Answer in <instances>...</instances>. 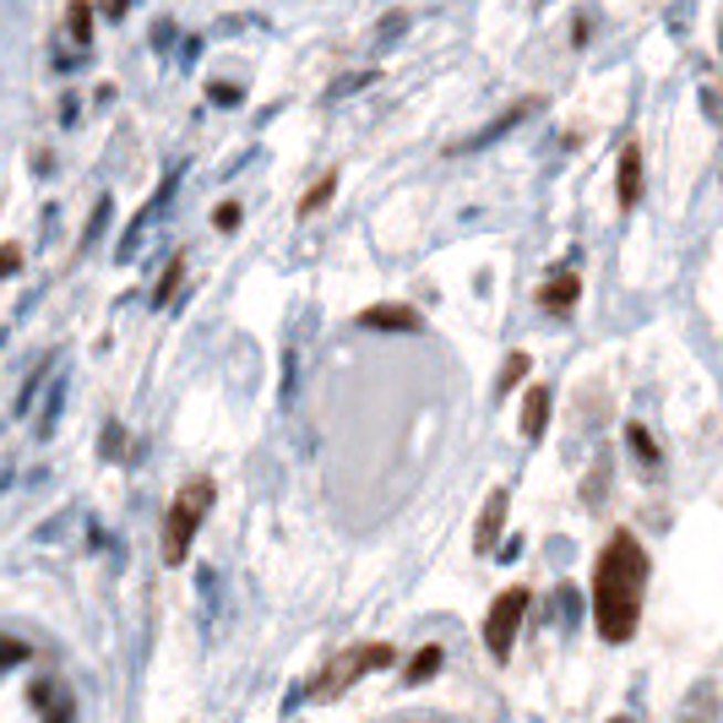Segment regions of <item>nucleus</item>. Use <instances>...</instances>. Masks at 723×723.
I'll return each mask as SVG.
<instances>
[{"instance_id": "ddd939ff", "label": "nucleus", "mask_w": 723, "mask_h": 723, "mask_svg": "<svg viewBox=\"0 0 723 723\" xmlns=\"http://www.w3.org/2000/svg\"><path fill=\"white\" fill-rule=\"evenodd\" d=\"M626 441H631V452L642 458V468H658V447H653V436H648L642 425H631V430H626Z\"/></svg>"}, {"instance_id": "a211bd4d", "label": "nucleus", "mask_w": 723, "mask_h": 723, "mask_svg": "<svg viewBox=\"0 0 723 723\" xmlns=\"http://www.w3.org/2000/svg\"><path fill=\"white\" fill-rule=\"evenodd\" d=\"M17 266H22V251H17V245H6V251H0V277H11Z\"/></svg>"}, {"instance_id": "6ab92c4d", "label": "nucleus", "mask_w": 723, "mask_h": 723, "mask_svg": "<svg viewBox=\"0 0 723 723\" xmlns=\"http://www.w3.org/2000/svg\"><path fill=\"white\" fill-rule=\"evenodd\" d=\"M240 223V207H218V229H234Z\"/></svg>"}, {"instance_id": "dca6fc26", "label": "nucleus", "mask_w": 723, "mask_h": 723, "mask_svg": "<svg viewBox=\"0 0 723 723\" xmlns=\"http://www.w3.org/2000/svg\"><path fill=\"white\" fill-rule=\"evenodd\" d=\"M22 658H28L22 642H0V669H11V663H22Z\"/></svg>"}, {"instance_id": "1a4fd4ad", "label": "nucleus", "mask_w": 723, "mask_h": 723, "mask_svg": "<svg viewBox=\"0 0 723 723\" xmlns=\"http://www.w3.org/2000/svg\"><path fill=\"white\" fill-rule=\"evenodd\" d=\"M577 289H583L577 272H560V277H549V283L538 289V305H544V311H572V305H577Z\"/></svg>"}, {"instance_id": "9b49d317", "label": "nucleus", "mask_w": 723, "mask_h": 723, "mask_svg": "<svg viewBox=\"0 0 723 723\" xmlns=\"http://www.w3.org/2000/svg\"><path fill=\"white\" fill-rule=\"evenodd\" d=\"M527 370H533V359L527 354H506V365H501V376H495V392H517V381H523Z\"/></svg>"}, {"instance_id": "9d476101", "label": "nucleus", "mask_w": 723, "mask_h": 723, "mask_svg": "<svg viewBox=\"0 0 723 723\" xmlns=\"http://www.w3.org/2000/svg\"><path fill=\"white\" fill-rule=\"evenodd\" d=\"M544 425H549V392H544V387H533L527 402H523V436H527V441H538V436H544Z\"/></svg>"}, {"instance_id": "2eb2a0df", "label": "nucleus", "mask_w": 723, "mask_h": 723, "mask_svg": "<svg viewBox=\"0 0 723 723\" xmlns=\"http://www.w3.org/2000/svg\"><path fill=\"white\" fill-rule=\"evenodd\" d=\"M71 33H76V39H87V33H93V6H82V0L71 6Z\"/></svg>"}, {"instance_id": "7ed1b4c3", "label": "nucleus", "mask_w": 723, "mask_h": 723, "mask_svg": "<svg viewBox=\"0 0 723 723\" xmlns=\"http://www.w3.org/2000/svg\"><path fill=\"white\" fill-rule=\"evenodd\" d=\"M523 615H527V588L495 593V604H490V615H484V642H490V653L495 658H512V642H517Z\"/></svg>"}, {"instance_id": "20e7f679", "label": "nucleus", "mask_w": 723, "mask_h": 723, "mask_svg": "<svg viewBox=\"0 0 723 723\" xmlns=\"http://www.w3.org/2000/svg\"><path fill=\"white\" fill-rule=\"evenodd\" d=\"M392 648L387 642H370V648H354V653L343 658L337 669H327V691H337V685H354L359 674H370V669H387L392 663Z\"/></svg>"}, {"instance_id": "f3484780", "label": "nucleus", "mask_w": 723, "mask_h": 723, "mask_svg": "<svg viewBox=\"0 0 723 723\" xmlns=\"http://www.w3.org/2000/svg\"><path fill=\"white\" fill-rule=\"evenodd\" d=\"M180 283V262H169V272H164V283H158V305H169V289Z\"/></svg>"}, {"instance_id": "f257e3e1", "label": "nucleus", "mask_w": 723, "mask_h": 723, "mask_svg": "<svg viewBox=\"0 0 723 723\" xmlns=\"http://www.w3.org/2000/svg\"><path fill=\"white\" fill-rule=\"evenodd\" d=\"M642 588H648V549L637 544L631 527H620L593 572V615L604 642H631L642 620Z\"/></svg>"}, {"instance_id": "6e6552de", "label": "nucleus", "mask_w": 723, "mask_h": 723, "mask_svg": "<svg viewBox=\"0 0 723 723\" xmlns=\"http://www.w3.org/2000/svg\"><path fill=\"white\" fill-rule=\"evenodd\" d=\"M615 191H620V207H637L642 201V147L631 142L620 153V175H615Z\"/></svg>"}, {"instance_id": "f8f14e48", "label": "nucleus", "mask_w": 723, "mask_h": 723, "mask_svg": "<svg viewBox=\"0 0 723 723\" xmlns=\"http://www.w3.org/2000/svg\"><path fill=\"white\" fill-rule=\"evenodd\" d=\"M436 669H441V648H419V653L408 658V669H402V680H408V685H419V680H430Z\"/></svg>"}, {"instance_id": "f03ea898", "label": "nucleus", "mask_w": 723, "mask_h": 723, "mask_svg": "<svg viewBox=\"0 0 723 723\" xmlns=\"http://www.w3.org/2000/svg\"><path fill=\"white\" fill-rule=\"evenodd\" d=\"M207 506H212V479H186L175 506H169V517H164V560L169 566H180L191 555V538L207 523Z\"/></svg>"}, {"instance_id": "0eeeda50", "label": "nucleus", "mask_w": 723, "mask_h": 723, "mask_svg": "<svg viewBox=\"0 0 723 723\" xmlns=\"http://www.w3.org/2000/svg\"><path fill=\"white\" fill-rule=\"evenodd\" d=\"M359 327H376V332H419V311H413V305H370V311H359Z\"/></svg>"}, {"instance_id": "39448f33", "label": "nucleus", "mask_w": 723, "mask_h": 723, "mask_svg": "<svg viewBox=\"0 0 723 723\" xmlns=\"http://www.w3.org/2000/svg\"><path fill=\"white\" fill-rule=\"evenodd\" d=\"M506 506H512V495L506 490H490V501H484V517H479V527H473V549H495L501 544V527H506Z\"/></svg>"}, {"instance_id": "4468645a", "label": "nucleus", "mask_w": 723, "mask_h": 723, "mask_svg": "<svg viewBox=\"0 0 723 723\" xmlns=\"http://www.w3.org/2000/svg\"><path fill=\"white\" fill-rule=\"evenodd\" d=\"M327 197H332V175H322L311 191H305V201H300V212H322L327 207Z\"/></svg>"}, {"instance_id": "423d86ee", "label": "nucleus", "mask_w": 723, "mask_h": 723, "mask_svg": "<svg viewBox=\"0 0 723 723\" xmlns=\"http://www.w3.org/2000/svg\"><path fill=\"white\" fill-rule=\"evenodd\" d=\"M533 109H538V98H523V104H512L506 115H495V120H490V126H484V132H479V136H468V142H462L458 153H479V147H490V142H501V136L512 132V126H523V120H527V115H533Z\"/></svg>"}]
</instances>
